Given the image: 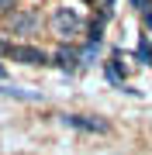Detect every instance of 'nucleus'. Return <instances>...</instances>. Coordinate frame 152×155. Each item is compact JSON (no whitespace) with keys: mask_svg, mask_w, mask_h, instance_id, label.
Returning a JSON list of instances; mask_svg holds the SVG:
<instances>
[{"mask_svg":"<svg viewBox=\"0 0 152 155\" xmlns=\"http://www.w3.org/2000/svg\"><path fill=\"white\" fill-rule=\"evenodd\" d=\"M59 121L66 127H76V131H90V134H107L111 124L104 117H93V114H59Z\"/></svg>","mask_w":152,"mask_h":155,"instance_id":"20e7f679","label":"nucleus"},{"mask_svg":"<svg viewBox=\"0 0 152 155\" xmlns=\"http://www.w3.org/2000/svg\"><path fill=\"white\" fill-rule=\"evenodd\" d=\"M7 59L11 62H21V66H49V52L38 48V45H7Z\"/></svg>","mask_w":152,"mask_h":155,"instance_id":"7ed1b4c3","label":"nucleus"},{"mask_svg":"<svg viewBox=\"0 0 152 155\" xmlns=\"http://www.w3.org/2000/svg\"><path fill=\"white\" fill-rule=\"evenodd\" d=\"M52 59H56L59 69H76V66H79V52H76V48H66V45H62Z\"/></svg>","mask_w":152,"mask_h":155,"instance_id":"39448f33","label":"nucleus"},{"mask_svg":"<svg viewBox=\"0 0 152 155\" xmlns=\"http://www.w3.org/2000/svg\"><path fill=\"white\" fill-rule=\"evenodd\" d=\"M49 28H52V35H56L59 41H76L79 35H86L90 28H86V17L76 11V7H56L52 11V21H49Z\"/></svg>","mask_w":152,"mask_h":155,"instance_id":"f257e3e1","label":"nucleus"},{"mask_svg":"<svg viewBox=\"0 0 152 155\" xmlns=\"http://www.w3.org/2000/svg\"><path fill=\"white\" fill-rule=\"evenodd\" d=\"M17 11V0H0V14H14Z\"/></svg>","mask_w":152,"mask_h":155,"instance_id":"6e6552de","label":"nucleus"},{"mask_svg":"<svg viewBox=\"0 0 152 155\" xmlns=\"http://www.w3.org/2000/svg\"><path fill=\"white\" fill-rule=\"evenodd\" d=\"M135 59L142 62V66H152V38H142L138 48H135Z\"/></svg>","mask_w":152,"mask_h":155,"instance_id":"423d86ee","label":"nucleus"},{"mask_svg":"<svg viewBox=\"0 0 152 155\" xmlns=\"http://www.w3.org/2000/svg\"><path fill=\"white\" fill-rule=\"evenodd\" d=\"M131 7H135L138 14H152V0H131Z\"/></svg>","mask_w":152,"mask_h":155,"instance_id":"0eeeda50","label":"nucleus"},{"mask_svg":"<svg viewBox=\"0 0 152 155\" xmlns=\"http://www.w3.org/2000/svg\"><path fill=\"white\" fill-rule=\"evenodd\" d=\"M4 79H7V69H4V66H0V83H4Z\"/></svg>","mask_w":152,"mask_h":155,"instance_id":"1a4fd4ad","label":"nucleus"},{"mask_svg":"<svg viewBox=\"0 0 152 155\" xmlns=\"http://www.w3.org/2000/svg\"><path fill=\"white\" fill-rule=\"evenodd\" d=\"M38 28H42V14L38 11H14V14H7V35L31 38Z\"/></svg>","mask_w":152,"mask_h":155,"instance_id":"f03ea898","label":"nucleus"}]
</instances>
